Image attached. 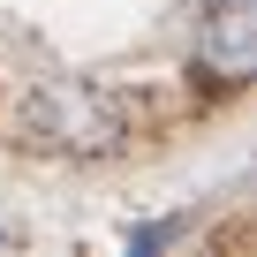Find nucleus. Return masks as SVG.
Returning a JSON list of instances; mask_svg holds the SVG:
<instances>
[{"label":"nucleus","instance_id":"1","mask_svg":"<svg viewBox=\"0 0 257 257\" xmlns=\"http://www.w3.org/2000/svg\"><path fill=\"white\" fill-rule=\"evenodd\" d=\"M31 128L46 144H76V152H113L121 144L113 106L91 98V91H68V83H38L31 91Z\"/></svg>","mask_w":257,"mask_h":257},{"label":"nucleus","instance_id":"2","mask_svg":"<svg viewBox=\"0 0 257 257\" xmlns=\"http://www.w3.org/2000/svg\"><path fill=\"white\" fill-rule=\"evenodd\" d=\"M204 61H212L227 83L249 76V0H219V8L204 16Z\"/></svg>","mask_w":257,"mask_h":257}]
</instances>
